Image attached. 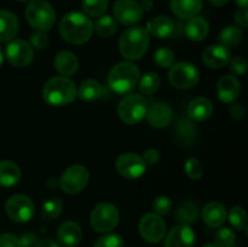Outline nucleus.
I'll return each instance as SVG.
<instances>
[{
  "label": "nucleus",
  "instance_id": "1",
  "mask_svg": "<svg viewBox=\"0 0 248 247\" xmlns=\"http://www.w3.org/2000/svg\"><path fill=\"white\" fill-rule=\"evenodd\" d=\"M60 31L65 41L75 45H81L91 38L93 24L85 14L69 12L61 21Z\"/></svg>",
  "mask_w": 248,
  "mask_h": 247
},
{
  "label": "nucleus",
  "instance_id": "2",
  "mask_svg": "<svg viewBox=\"0 0 248 247\" xmlns=\"http://www.w3.org/2000/svg\"><path fill=\"white\" fill-rule=\"evenodd\" d=\"M149 44L150 36L147 29L142 27H131L120 36L119 50L127 60L137 61L147 53Z\"/></svg>",
  "mask_w": 248,
  "mask_h": 247
},
{
  "label": "nucleus",
  "instance_id": "3",
  "mask_svg": "<svg viewBox=\"0 0 248 247\" xmlns=\"http://www.w3.org/2000/svg\"><path fill=\"white\" fill-rule=\"evenodd\" d=\"M78 90L74 82L67 77H55L48 80L43 87V98L47 104L62 107L74 102Z\"/></svg>",
  "mask_w": 248,
  "mask_h": 247
},
{
  "label": "nucleus",
  "instance_id": "4",
  "mask_svg": "<svg viewBox=\"0 0 248 247\" xmlns=\"http://www.w3.org/2000/svg\"><path fill=\"white\" fill-rule=\"evenodd\" d=\"M140 81V69L132 62H121L110 70L109 87L119 94L130 93Z\"/></svg>",
  "mask_w": 248,
  "mask_h": 247
},
{
  "label": "nucleus",
  "instance_id": "5",
  "mask_svg": "<svg viewBox=\"0 0 248 247\" xmlns=\"http://www.w3.org/2000/svg\"><path fill=\"white\" fill-rule=\"evenodd\" d=\"M26 18L34 29L46 31L55 24L56 12L45 0H33L26 9Z\"/></svg>",
  "mask_w": 248,
  "mask_h": 247
},
{
  "label": "nucleus",
  "instance_id": "6",
  "mask_svg": "<svg viewBox=\"0 0 248 247\" xmlns=\"http://www.w3.org/2000/svg\"><path fill=\"white\" fill-rule=\"evenodd\" d=\"M148 110V102L142 94L132 93L124 97L119 103L118 113L121 120L127 125H137L143 119Z\"/></svg>",
  "mask_w": 248,
  "mask_h": 247
},
{
  "label": "nucleus",
  "instance_id": "7",
  "mask_svg": "<svg viewBox=\"0 0 248 247\" xmlns=\"http://www.w3.org/2000/svg\"><path fill=\"white\" fill-rule=\"evenodd\" d=\"M120 215L119 211L113 203L103 202L99 203L92 211L90 222L91 227L96 230L97 232H109L115 229L118 225Z\"/></svg>",
  "mask_w": 248,
  "mask_h": 247
},
{
  "label": "nucleus",
  "instance_id": "8",
  "mask_svg": "<svg viewBox=\"0 0 248 247\" xmlns=\"http://www.w3.org/2000/svg\"><path fill=\"white\" fill-rule=\"evenodd\" d=\"M169 80L176 89L188 90L198 84L200 80V72L191 63H177L172 65L170 69Z\"/></svg>",
  "mask_w": 248,
  "mask_h": 247
},
{
  "label": "nucleus",
  "instance_id": "9",
  "mask_svg": "<svg viewBox=\"0 0 248 247\" xmlns=\"http://www.w3.org/2000/svg\"><path fill=\"white\" fill-rule=\"evenodd\" d=\"M90 173L86 167L81 165H74L65 170L60 178V186L64 193L74 195L80 193L87 185Z\"/></svg>",
  "mask_w": 248,
  "mask_h": 247
},
{
  "label": "nucleus",
  "instance_id": "10",
  "mask_svg": "<svg viewBox=\"0 0 248 247\" xmlns=\"http://www.w3.org/2000/svg\"><path fill=\"white\" fill-rule=\"evenodd\" d=\"M140 234L150 244H159L166 234V224L161 216L156 213H147L140 218Z\"/></svg>",
  "mask_w": 248,
  "mask_h": 247
},
{
  "label": "nucleus",
  "instance_id": "11",
  "mask_svg": "<svg viewBox=\"0 0 248 247\" xmlns=\"http://www.w3.org/2000/svg\"><path fill=\"white\" fill-rule=\"evenodd\" d=\"M34 203L28 196L14 195L5 203V211L14 222L26 223L34 216Z\"/></svg>",
  "mask_w": 248,
  "mask_h": 247
},
{
  "label": "nucleus",
  "instance_id": "12",
  "mask_svg": "<svg viewBox=\"0 0 248 247\" xmlns=\"http://www.w3.org/2000/svg\"><path fill=\"white\" fill-rule=\"evenodd\" d=\"M115 166L119 174L128 179L140 178L147 170V164L143 157L135 153H126L120 155L116 160Z\"/></svg>",
  "mask_w": 248,
  "mask_h": 247
},
{
  "label": "nucleus",
  "instance_id": "13",
  "mask_svg": "<svg viewBox=\"0 0 248 247\" xmlns=\"http://www.w3.org/2000/svg\"><path fill=\"white\" fill-rule=\"evenodd\" d=\"M34 52L31 46L22 39L11 40L6 47V58L15 67H27L31 63Z\"/></svg>",
  "mask_w": 248,
  "mask_h": 247
},
{
  "label": "nucleus",
  "instance_id": "14",
  "mask_svg": "<svg viewBox=\"0 0 248 247\" xmlns=\"http://www.w3.org/2000/svg\"><path fill=\"white\" fill-rule=\"evenodd\" d=\"M114 16L124 26H132L142 19L143 10L133 0H118L114 5Z\"/></svg>",
  "mask_w": 248,
  "mask_h": 247
},
{
  "label": "nucleus",
  "instance_id": "15",
  "mask_svg": "<svg viewBox=\"0 0 248 247\" xmlns=\"http://www.w3.org/2000/svg\"><path fill=\"white\" fill-rule=\"evenodd\" d=\"M195 232L190 225L179 224L172 228L165 239V247H193Z\"/></svg>",
  "mask_w": 248,
  "mask_h": 247
},
{
  "label": "nucleus",
  "instance_id": "16",
  "mask_svg": "<svg viewBox=\"0 0 248 247\" xmlns=\"http://www.w3.org/2000/svg\"><path fill=\"white\" fill-rule=\"evenodd\" d=\"M172 115H173V110L169 104L165 102H156V103L152 104L150 108H148L145 118L150 126L162 128L166 127L171 123Z\"/></svg>",
  "mask_w": 248,
  "mask_h": 247
},
{
  "label": "nucleus",
  "instance_id": "17",
  "mask_svg": "<svg viewBox=\"0 0 248 247\" xmlns=\"http://www.w3.org/2000/svg\"><path fill=\"white\" fill-rule=\"evenodd\" d=\"M241 93V84L234 75H224L220 77L217 85L218 98L223 103H232L239 98Z\"/></svg>",
  "mask_w": 248,
  "mask_h": 247
},
{
  "label": "nucleus",
  "instance_id": "18",
  "mask_svg": "<svg viewBox=\"0 0 248 247\" xmlns=\"http://www.w3.org/2000/svg\"><path fill=\"white\" fill-rule=\"evenodd\" d=\"M202 61L207 67L219 69L227 65L230 61V50L227 46L211 45L202 53Z\"/></svg>",
  "mask_w": 248,
  "mask_h": 247
},
{
  "label": "nucleus",
  "instance_id": "19",
  "mask_svg": "<svg viewBox=\"0 0 248 247\" xmlns=\"http://www.w3.org/2000/svg\"><path fill=\"white\" fill-rule=\"evenodd\" d=\"M57 236L64 247H75L82 239V230L78 223L68 220L62 223L57 230Z\"/></svg>",
  "mask_w": 248,
  "mask_h": 247
},
{
  "label": "nucleus",
  "instance_id": "20",
  "mask_svg": "<svg viewBox=\"0 0 248 247\" xmlns=\"http://www.w3.org/2000/svg\"><path fill=\"white\" fill-rule=\"evenodd\" d=\"M18 33V19L16 15L7 10H0V43L14 40Z\"/></svg>",
  "mask_w": 248,
  "mask_h": 247
},
{
  "label": "nucleus",
  "instance_id": "21",
  "mask_svg": "<svg viewBox=\"0 0 248 247\" xmlns=\"http://www.w3.org/2000/svg\"><path fill=\"white\" fill-rule=\"evenodd\" d=\"M227 208L222 203L217 202V201H212V202L207 203L202 210L203 222L211 228H218L223 225L227 220Z\"/></svg>",
  "mask_w": 248,
  "mask_h": 247
},
{
  "label": "nucleus",
  "instance_id": "22",
  "mask_svg": "<svg viewBox=\"0 0 248 247\" xmlns=\"http://www.w3.org/2000/svg\"><path fill=\"white\" fill-rule=\"evenodd\" d=\"M170 7L177 17L189 19L200 12L202 0H171Z\"/></svg>",
  "mask_w": 248,
  "mask_h": 247
},
{
  "label": "nucleus",
  "instance_id": "23",
  "mask_svg": "<svg viewBox=\"0 0 248 247\" xmlns=\"http://www.w3.org/2000/svg\"><path fill=\"white\" fill-rule=\"evenodd\" d=\"M53 64H55L56 70L62 77H69V75H73L78 72L79 61H78L77 56L70 51H61L56 55Z\"/></svg>",
  "mask_w": 248,
  "mask_h": 247
},
{
  "label": "nucleus",
  "instance_id": "24",
  "mask_svg": "<svg viewBox=\"0 0 248 247\" xmlns=\"http://www.w3.org/2000/svg\"><path fill=\"white\" fill-rule=\"evenodd\" d=\"M147 31L157 39L170 38L174 31V23L170 17L157 16L148 23Z\"/></svg>",
  "mask_w": 248,
  "mask_h": 247
},
{
  "label": "nucleus",
  "instance_id": "25",
  "mask_svg": "<svg viewBox=\"0 0 248 247\" xmlns=\"http://www.w3.org/2000/svg\"><path fill=\"white\" fill-rule=\"evenodd\" d=\"M213 104L210 99L199 97L190 102L188 107V115L193 121H205L212 115Z\"/></svg>",
  "mask_w": 248,
  "mask_h": 247
},
{
  "label": "nucleus",
  "instance_id": "26",
  "mask_svg": "<svg viewBox=\"0 0 248 247\" xmlns=\"http://www.w3.org/2000/svg\"><path fill=\"white\" fill-rule=\"evenodd\" d=\"M184 31H186V35L190 40L200 41L203 40L208 35L210 26H208L205 19L195 16L189 18V21L186 24V28H184Z\"/></svg>",
  "mask_w": 248,
  "mask_h": 247
},
{
  "label": "nucleus",
  "instance_id": "27",
  "mask_svg": "<svg viewBox=\"0 0 248 247\" xmlns=\"http://www.w3.org/2000/svg\"><path fill=\"white\" fill-rule=\"evenodd\" d=\"M21 179V170L15 162L4 160L0 161V185L12 186Z\"/></svg>",
  "mask_w": 248,
  "mask_h": 247
},
{
  "label": "nucleus",
  "instance_id": "28",
  "mask_svg": "<svg viewBox=\"0 0 248 247\" xmlns=\"http://www.w3.org/2000/svg\"><path fill=\"white\" fill-rule=\"evenodd\" d=\"M177 139L183 145H191L196 138V126L191 119L183 118L177 123Z\"/></svg>",
  "mask_w": 248,
  "mask_h": 247
},
{
  "label": "nucleus",
  "instance_id": "29",
  "mask_svg": "<svg viewBox=\"0 0 248 247\" xmlns=\"http://www.w3.org/2000/svg\"><path fill=\"white\" fill-rule=\"evenodd\" d=\"M199 217V208L193 201H186L174 212V218L179 224H191Z\"/></svg>",
  "mask_w": 248,
  "mask_h": 247
},
{
  "label": "nucleus",
  "instance_id": "30",
  "mask_svg": "<svg viewBox=\"0 0 248 247\" xmlns=\"http://www.w3.org/2000/svg\"><path fill=\"white\" fill-rule=\"evenodd\" d=\"M78 96L87 102L96 101L102 96L101 84L93 79L85 80V81L81 82L79 90H78Z\"/></svg>",
  "mask_w": 248,
  "mask_h": 247
},
{
  "label": "nucleus",
  "instance_id": "31",
  "mask_svg": "<svg viewBox=\"0 0 248 247\" xmlns=\"http://www.w3.org/2000/svg\"><path fill=\"white\" fill-rule=\"evenodd\" d=\"M93 29L102 38H109L118 31V23L111 16H101L94 22Z\"/></svg>",
  "mask_w": 248,
  "mask_h": 247
},
{
  "label": "nucleus",
  "instance_id": "32",
  "mask_svg": "<svg viewBox=\"0 0 248 247\" xmlns=\"http://www.w3.org/2000/svg\"><path fill=\"white\" fill-rule=\"evenodd\" d=\"M242 31L241 28L236 26H228L220 31L219 34V40L222 45L229 47H235L239 45L242 40Z\"/></svg>",
  "mask_w": 248,
  "mask_h": 247
},
{
  "label": "nucleus",
  "instance_id": "33",
  "mask_svg": "<svg viewBox=\"0 0 248 247\" xmlns=\"http://www.w3.org/2000/svg\"><path fill=\"white\" fill-rule=\"evenodd\" d=\"M140 91L144 94H153L159 90L161 80L156 73H145L140 80Z\"/></svg>",
  "mask_w": 248,
  "mask_h": 247
},
{
  "label": "nucleus",
  "instance_id": "34",
  "mask_svg": "<svg viewBox=\"0 0 248 247\" xmlns=\"http://www.w3.org/2000/svg\"><path fill=\"white\" fill-rule=\"evenodd\" d=\"M108 9V0H82V10L90 17H101Z\"/></svg>",
  "mask_w": 248,
  "mask_h": 247
},
{
  "label": "nucleus",
  "instance_id": "35",
  "mask_svg": "<svg viewBox=\"0 0 248 247\" xmlns=\"http://www.w3.org/2000/svg\"><path fill=\"white\" fill-rule=\"evenodd\" d=\"M63 211V202L61 199L55 198L45 201L43 205V217L46 219H55L60 217Z\"/></svg>",
  "mask_w": 248,
  "mask_h": 247
},
{
  "label": "nucleus",
  "instance_id": "36",
  "mask_svg": "<svg viewBox=\"0 0 248 247\" xmlns=\"http://www.w3.org/2000/svg\"><path fill=\"white\" fill-rule=\"evenodd\" d=\"M229 222L236 230L246 229L247 213L242 207H232L229 211Z\"/></svg>",
  "mask_w": 248,
  "mask_h": 247
},
{
  "label": "nucleus",
  "instance_id": "37",
  "mask_svg": "<svg viewBox=\"0 0 248 247\" xmlns=\"http://www.w3.org/2000/svg\"><path fill=\"white\" fill-rule=\"evenodd\" d=\"M154 60L159 67L171 68L173 65L174 60H176V56H174L173 51L170 50V48L161 47L156 50L154 55Z\"/></svg>",
  "mask_w": 248,
  "mask_h": 247
},
{
  "label": "nucleus",
  "instance_id": "38",
  "mask_svg": "<svg viewBox=\"0 0 248 247\" xmlns=\"http://www.w3.org/2000/svg\"><path fill=\"white\" fill-rule=\"evenodd\" d=\"M236 241V235L229 228H222L216 234V245L218 247H232Z\"/></svg>",
  "mask_w": 248,
  "mask_h": 247
},
{
  "label": "nucleus",
  "instance_id": "39",
  "mask_svg": "<svg viewBox=\"0 0 248 247\" xmlns=\"http://www.w3.org/2000/svg\"><path fill=\"white\" fill-rule=\"evenodd\" d=\"M93 247H124V239L119 234H107L99 237Z\"/></svg>",
  "mask_w": 248,
  "mask_h": 247
},
{
  "label": "nucleus",
  "instance_id": "40",
  "mask_svg": "<svg viewBox=\"0 0 248 247\" xmlns=\"http://www.w3.org/2000/svg\"><path fill=\"white\" fill-rule=\"evenodd\" d=\"M186 172L188 174L189 178L191 179H199L202 177L203 167L201 162L195 157H190L186 160Z\"/></svg>",
  "mask_w": 248,
  "mask_h": 247
},
{
  "label": "nucleus",
  "instance_id": "41",
  "mask_svg": "<svg viewBox=\"0 0 248 247\" xmlns=\"http://www.w3.org/2000/svg\"><path fill=\"white\" fill-rule=\"evenodd\" d=\"M153 208L159 216L169 215L172 208V201L167 196H157L153 202Z\"/></svg>",
  "mask_w": 248,
  "mask_h": 247
},
{
  "label": "nucleus",
  "instance_id": "42",
  "mask_svg": "<svg viewBox=\"0 0 248 247\" xmlns=\"http://www.w3.org/2000/svg\"><path fill=\"white\" fill-rule=\"evenodd\" d=\"M31 48H35V50H43L47 46L48 44V38L45 34V31H36V33L31 34Z\"/></svg>",
  "mask_w": 248,
  "mask_h": 247
},
{
  "label": "nucleus",
  "instance_id": "43",
  "mask_svg": "<svg viewBox=\"0 0 248 247\" xmlns=\"http://www.w3.org/2000/svg\"><path fill=\"white\" fill-rule=\"evenodd\" d=\"M229 67L232 72L236 75H244L247 70V62L244 57L237 56V57L230 58Z\"/></svg>",
  "mask_w": 248,
  "mask_h": 247
},
{
  "label": "nucleus",
  "instance_id": "44",
  "mask_svg": "<svg viewBox=\"0 0 248 247\" xmlns=\"http://www.w3.org/2000/svg\"><path fill=\"white\" fill-rule=\"evenodd\" d=\"M0 247H21L18 237L12 234L0 235Z\"/></svg>",
  "mask_w": 248,
  "mask_h": 247
},
{
  "label": "nucleus",
  "instance_id": "45",
  "mask_svg": "<svg viewBox=\"0 0 248 247\" xmlns=\"http://www.w3.org/2000/svg\"><path fill=\"white\" fill-rule=\"evenodd\" d=\"M19 242H21V247H36L38 239H36V235L33 234V232H26L21 236Z\"/></svg>",
  "mask_w": 248,
  "mask_h": 247
},
{
  "label": "nucleus",
  "instance_id": "46",
  "mask_svg": "<svg viewBox=\"0 0 248 247\" xmlns=\"http://www.w3.org/2000/svg\"><path fill=\"white\" fill-rule=\"evenodd\" d=\"M143 160L145 164L155 165L160 160V154L156 149H148L143 154Z\"/></svg>",
  "mask_w": 248,
  "mask_h": 247
},
{
  "label": "nucleus",
  "instance_id": "47",
  "mask_svg": "<svg viewBox=\"0 0 248 247\" xmlns=\"http://www.w3.org/2000/svg\"><path fill=\"white\" fill-rule=\"evenodd\" d=\"M235 22H236L240 27H247L248 26L247 7H241L239 11H236V14H235Z\"/></svg>",
  "mask_w": 248,
  "mask_h": 247
},
{
  "label": "nucleus",
  "instance_id": "48",
  "mask_svg": "<svg viewBox=\"0 0 248 247\" xmlns=\"http://www.w3.org/2000/svg\"><path fill=\"white\" fill-rule=\"evenodd\" d=\"M230 114L234 119L236 120H241V119L245 118V108L241 106V104H234L230 108Z\"/></svg>",
  "mask_w": 248,
  "mask_h": 247
},
{
  "label": "nucleus",
  "instance_id": "49",
  "mask_svg": "<svg viewBox=\"0 0 248 247\" xmlns=\"http://www.w3.org/2000/svg\"><path fill=\"white\" fill-rule=\"evenodd\" d=\"M36 247H61L60 244L57 241H55L53 239H50V237H45V239L39 240L38 244H36Z\"/></svg>",
  "mask_w": 248,
  "mask_h": 247
},
{
  "label": "nucleus",
  "instance_id": "50",
  "mask_svg": "<svg viewBox=\"0 0 248 247\" xmlns=\"http://www.w3.org/2000/svg\"><path fill=\"white\" fill-rule=\"evenodd\" d=\"M140 7H142L143 11H149L150 9L153 7V1H150V0H144V1L142 2V5H140Z\"/></svg>",
  "mask_w": 248,
  "mask_h": 247
},
{
  "label": "nucleus",
  "instance_id": "51",
  "mask_svg": "<svg viewBox=\"0 0 248 247\" xmlns=\"http://www.w3.org/2000/svg\"><path fill=\"white\" fill-rule=\"evenodd\" d=\"M228 1H229V0H210L211 4L215 5V6H218V7L224 6Z\"/></svg>",
  "mask_w": 248,
  "mask_h": 247
},
{
  "label": "nucleus",
  "instance_id": "52",
  "mask_svg": "<svg viewBox=\"0 0 248 247\" xmlns=\"http://www.w3.org/2000/svg\"><path fill=\"white\" fill-rule=\"evenodd\" d=\"M234 1H235V4L239 5V6H241V7H247V5H248V0H234Z\"/></svg>",
  "mask_w": 248,
  "mask_h": 247
},
{
  "label": "nucleus",
  "instance_id": "53",
  "mask_svg": "<svg viewBox=\"0 0 248 247\" xmlns=\"http://www.w3.org/2000/svg\"><path fill=\"white\" fill-rule=\"evenodd\" d=\"M2 62H4V52H2L1 47H0V67H1Z\"/></svg>",
  "mask_w": 248,
  "mask_h": 247
},
{
  "label": "nucleus",
  "instance_id": "54",
  "mask_svg": "<svg viewBox=\"0 0 248 247\" xmlns=\"http://www.w3.org/2000/svg\"><path fill=\"white\" fill-rule=\"evenodd\" d=\"M203 247H218V246L216 244H208V245H205Z\"/></svg>",
  "mask_w": 248,
  "mask_h": 247
},
{
  "label": "nucleus",
  "instance_id": "55",
  "mask_svg": "<svg viewBox=\"0 0 248 247\" xmlns=\"http://www.w3.org/2000/svg\"><path fill=\"white\" fill-rule=\"evenodd\" d=\"M18 1H29V0H18Z\"/></svg>",
  "mask_w": 248,
  "mask_h": 247
}]
</instances>
